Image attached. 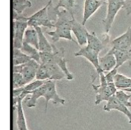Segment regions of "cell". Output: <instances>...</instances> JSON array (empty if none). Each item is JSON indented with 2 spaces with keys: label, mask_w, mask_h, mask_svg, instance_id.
Returning a JSON list of instances; mask_svg holds the SVG:
<instances>
[{
  "label": "cell",
  "mask_w": 131,
  "mask_h": 130,
  "mask_svg": "<svg viewBox=\"0 0 131 130\" xmlns=\"http://www.w3.org/2000/svg\"><path fill=\"white\" fill-rule=\"evenodd\" d=\"M56 17V20L54 22L55 30L47 32V34L51 37L52 41L56 42L60 39H64L78 44L77 41L73 39L71 34L73 18L69 14L64 11L59 12Z\"/></svg>",
  "instance_id": "6da1fadb"
},
{
  "label": "cell",
  "mask_w": 131,
  "mask_h": 130,
  "mask_svg": "<svg viewBox=\"0 0 131 130\" xmlns=\"http://www.w3.org/2000/svg\"><path fill=\"white\" fill-rule=\"evenodd\" d=\"M51 3V0L49 1L42 8L35 12L31 16L28 17V27L34 28L40 26L48 28H54V22H52L48 14V9Z\"/></svg>",
  "instance_id": "7a4b0ae2"
},
{
  "label": "cell",
  "mask_w": 131,
  "mask_h": 130,
  "mask_svg": "<svg viewBox=\"0 0 131 130\" xmlns=\"http://www.w3.org/2000/svg\"><path fill=\"white\" fill-rule=\"evenodd\" d=\"M100 80L99 85H95L92 83L93 90L96 93V98L95 101V105H99L101 102L107 101L111 96L114 94L109 88L105 79V73L101 72L98 75Z\"/></svg>",
  "instance_id": "3957f363"
},
{
  "label": "cell",
  "mask_w": 131,
  "mask_h": 130,
  "mask_svg": "<svg viewBox=\"0 0 131 130\" xmlns=\"http://www.w3.org/2000/svg\"><path fill=\"white\" fill-rule=\"evenodd\" d=\"M124 0H107V12L103 21L105 33H108L112 26L115 17L122 8Z\"/></svg>",
  "instance_id": "277c9868"
},
{
  "label": "cell",
  "mask_w": 131,
  "mask_h": 130,
  "mask_svg": "<svg viewBox=\"0 0 131 130\" xmlns=\"http://www.w3.org/2000/svg\"><path fill=\"white\" fill-rule=\"evenodd\" d=\"M46 88L43 97L45 99V111L46 112L49 102L51 100L54 104L64 105L66 101L58 95L56 87V81L48 80L46 83Z\"/></svg>",
  "instance_id": "5b68a950"
},
{
  "label": "cell",
  "mask_w": 131,
  "mask_h": 130,
  "mask_svg": "<svg viewBox=\"0 0 131 130\" xmlns=\"http://www.w3.org/2000/svg\"><path fill=\"white\" fill-rule=\"evenodd\" d=\"M28 27V20H13V48H21L24 42L25 33Z\"/></svg>",
  "instance_id": "8992f818"
},
{
  "label": "cell",
  "mask_w": 131,
  "mask_h": 130,
  "mask_svg": "<svg viewBox=\"0 0 131 130\" xmlns=\"http://www.w3.org/2000/svg\"><path fill=\"white\" fill-rule=\"evenodd\" d=\"M99 52L85 45L75 53L74 56L75 57H83L89 61L94 67L96 71V74L98 76L100 73L103 72L101 69L99 64Z\"/></svg>",
  "instance_id": "52a82bcc"
},
{
  "label": "cell",
  "mask_w": 131,
  "mask_h": 130,
  "mask_svg": "<svg viewBox=\"0 0 131 130\" xmlns=\"http://www.w3.org/2000/svg\"><path fill=\"white\" fill-rule=\"evenodd\" d=\"M103 110L110 112L112 110H117L124 114L128 120L129 123L131 124V112L128 108L122 103L116 96L115 94L110 97L104 106Z\"/></svg>",
  "instance_id": "ba28073f"
},
{
  "label": "cell",
  "mask_w": 131,
  "mask_h": 130,
  "mask_svg": "<svg viewBox=\"0 0 131 130\" xmlns=\"http://www.w3.org/2000/svg\"><path fill=\"white\" fill-rule=\"evenodd\" d=\"M54 58L53 62L56 63L61 68L66 75V79L68 80H72L74 79L73 74L69 70L67 65V60L65 58V50L63 47L60 48H57L53 45Z\"/></svg>",
  "instance_id": "9c48e42d"
},
{
  "label": "cell",
  "mask_w": 131,
  "mask_h": 130,
  "mask_svg": "<svg viewBox=\"0 0 131 130\" xmlns=\"http://www.w3.org/2000/svg\"><path fill=\"white\" fill-rule=\"evenodd\" d=\"M39 65L40 64L33 59H31L27 63L21 65L20 73L27 84L36 79L37 71Z\"/></svg>",
  "instance_id": "30bf717a"
},
{
  "label": "cell",
  "mask_w": 131,
  "mask_h": 130,
  "mask_svg": "<svg viewBox=\"0 0 131 130\" xmlns=\"http://www.w3.org/2000/svg\"><path fill=\"white\" fill-rule=\"evenodd\" d=\"M107 4V0H84L82 23L85 25L87 20L102 5Z\"/></svg>",
  "instance_id": "8fae6325"
},
{
  "label": "cell",
  "mask_w": 131,
  "mask_h": 130,
  "mask_svg": "<svg viewBox=\"0 0 131 130\" xmlns=\"http://www.w3.org/2000/svg\"><path fill=\"white\" fill-rule=\"evenodd\" d=\"M112 48L118 50H126L131 46V27L111 42Z\"/></svg>",
  "instance_id": "7c38bea8"
},
{
  "label": "cell",
  "mask_w": 131,
  "mask_h": 130,
  "mask_svg": "<svg viewBox=\"0 0 131 130\" xmlns=\"http://www.w3.org/2000/svg\"><path fill=\"white\" fill-rule=\"evenodd\" d=\"M71 30L77 39V43L79 45L83 46L86 44L88 35L89 32L85 27V25L82 23L78 22L74 18L73 19Z\"/></svg>",
  "instance_id": "4fadbf2b"
},
{
  "label": "cell",
  "mask_w": 131,
  "mask_h": 130,
  "mask_svg": "<svg viewBox=\"0 0 131 130\" xmlns=\"http://www.w3.org/2000/svg\"><path fill=\"white\" fill-rule=\"evenodd\" d=\"M99 64L104 73L107 72L116 67V60L111 48L103 56L99 57Z\"/></svg>",
  "instance_id": "5bb4252c"
},
{
  "label": "cell",
  "mask_w": 131,
  "mask_h": 130,
  "mask_svg": "<svg viewBox=\"0 0 131 130\" xmlns=\"http://www.w3.org/2000/svg\"><path fill=\"white\" fill-rule=\"evenodd\" d=\"M46 83L38 88L31 92L24 99V100H25V102L28 108H32L35 107L36 105L37 99L40 97L43 96L46 88Z\"/></svg>",
  "instance_id": "9a60e30c"
},
{
  "label": "cell",
  "mask_w": 131,
  "mask_h": 130,
  "mask_svg": "<svg viewBox=\"0 0 131 130\" xmlns=\"http://www.w3.org/2000/svg\"><path fill=\"white\" fill-rule=\"evenodd\" d=\"M45 64L47 68L50 80L58 81L66 79V75L58 65L53 62Z\"/></svg>",
  "instance_id": "2e32d148"
},
{
  "label": "cell",
  "mask_w": 131,
  "mask_h": 130,
  "mask_svg": "<svg viewBox=\"0 0 131 130\" xmlns=\"http://www.w3.org/2000/svg\"><path fill=\"white\" fill-rule=\"evenodd\" d=\"M116 60V68L121 66L125 62L129 61V66H131V46L126 50H118L111 48Z\"/></svg>",
  "instance_id": "e0dca14e"
},
{
  "label": "cell",
  "mask_w": 131,
  "mask_h": 130,
  "mask_svg": "<svg viewBox=\"0 0 131 130\" xmlns=\"http://www.w3.org/2000/svg\"><path fill=\"white\" fill-rule=\"evenodd\" d=\"M23 100H20L18 101L15 109L17 112L16 125L18 130H27L28 129L25 113L23 107Z\"/></svg>",
  "instance_id": "ac0fdd59"
},
{
  "label": "cell",
  "mask_w": 131,
  "mask_h": 130,
  "mask_svg": "<svg viewBox=\"0 0 131 130\" xmlns=\"http://www.w3.org/2000/svg\"><path fill=\"white\" fill-rule=\"evenodd\" d=\"M38 35V50L41 52L53 51V45L51 44L44 35L40 27L35 28Z\"/></svg>",
  "instance_id": "d6986e66"
},
{
  "label": "cell",
  "mask_w": 131,
  "mask_h": 130,
  "mask_svg": "<svg viewBox=\"0 0 131 130\" xmlns=\"http://www.w3.org/2000/svg\"><path fill=\"white\" fill-rule=\"evenodd\" d=\"M24 42H26L38 49V35L35 28L29 27L25 32Z\"/></svg>",
  "instance_id": "ffe728a7"
},
{
  "label": "cell",
  "mask_w": 131,
  "mask_h": 130,
  "mask_svg": "<svg viewBox=\"0 0 131 130\" xmlns=\"http://www.w3.org/2000/svg\"><path fill=\"white\" fill-rule=\"evenodd\" d=\"M86 45L100 53L103 49L104 45L98 38L95 32H89L88 35L87 43Z\"/></svg>",
  "instance_id": "44dd1931"
},
{
  "label": "cell",
  "mask_w": 131,
  "mask_h": 130,
  "mask_svg": "<svg viewBox=\"0 0 131 130\" xmlns=\"http://www.w3.org/2000/svg\"><path fill=\"white\" fill-rule=\"evenodd\" d=\"M20 49L31 59L35 60L40 64V51L36 47L24 42Z\"/></svg>",
  "instance_id": "7402d4cb"
},
{
  "label": "cell",
  "mask_w": 131,
  "mask_h": 130,
  "mask_svg": "<svg viewBox=\"0 0 131 130\" xmlns=\"http://www.w3.org/2000/svg\"><path fill=\"white\" fill-rule=\"evenodd\" d=\"M114 83L117 89L123 90L131 88V78L121 73H117L114 77Z\"/></svg>",
  "instance_id": "603a6c76"
},
{
  "label": "cell",
  "mask_w": 131,
  "mask_h": 130,
  "mask_svg": "<svg viewBox=\"0 0 131 130\" xmlns=\"http://www.w3.org/2000/svg\"><path fill=\"white\" fill-rule=\"evenodd\" d=\"M76 8V4L75 0H58L56 6L54 8V11H55L59 10V8H62L74 16Z\"/></svg>",
  "instance_id": "cb8c5ba5"
},
{
  "label": "cell",
  "mask_w": 131,
  "mask_h": 130,
  "mask_svg": "<svg viewBox=\"0 0 131 130\" xmlns=\"http://www.w3.org/2000/svg\"><path fill=\"white\" fill-rule=\"evenodd\" d=\"M31 59L23 53L19 48H13V65L24 64L28 62Z\"/></svg>",
  "instance_id": "d4e9b609"
},
{
  "label": "cell",
  "mask_w": 131,
  "mask_h": 130,
  "mask_svg": "<svg viewBox=\"0 0 131 130\" xmlns=\"http://www.w3.org/2000/svg\"><path fill=\"white\" fill-rule=\"evenodd\" d=\"M32 6L29 0H13V13L23 15V12Z\"/></svg>",
  "instance_id": "484cf974"
},
{
  "label": "cell",
  "mask_w": 131,
  "mask_h": 130,
  "mask_svg": "<svg viewBox=\"0 0 131 130\" xmlns=\"http://www.w3.org/2000/svg\"><path fill=\"white\" fill-rule=\"evenodd\" d=\"M27 83L20 73H13V89L24 87Z\"/></svg>",
  "instance_id": "4316f807"
},
{
  "label": "cell",
  "mask_w": 131,
  "mask_h": 130,
  "mask_svg": "<svg viewBox=\"0 0 131 130\" xmlns=\"http://www.w3.org/2000/svg\"><path fill=\"white\" fill-rule=\"evenodd\" d=\"M115 95L117 98L127 108L131 107V102L129 101L131 98V95H128L124 92V90H120L117 91Z\"/></svg>",
  "instance_id": "83f0119b"
},
{
  "label": "cell",
  "mask_w": 131,
  "mask_h": 130,
  "mask_svg": "<svg viewBox=\"0 0 131 130\" xmlns=\"http://www.w3.org/2000/svg\"><path fill=\"white\" fill-rule=\"evenodd\" d=\"M37 80L48 81L50 80L47 68L45 64H40L37 71L36 79Z\"/></svg>",
  "instance_id": "f1b7e54d"
},
{
  "label": "cell",
  "mask_w": 131,
  "mask_h": 130,
  "mask_svg": "<svg viewBox=\"0 0 131 130\" xmlns=\"http://www.w3.org/2000/svg\"><path fill=\"white\" fill-rule=\"evenodd\" d=\"M47 81H43V80L36 79V80L33 81L32 82H31L27 84L26 85H25L24 87V90L26 91L30 92V93L31 92L36 90V89H37L39 87H40V86H41Z\"/></svg>",
  "instance_id": "f546056e"
},
{
  "label": "cell",
  "mask_w": 131,
  "mask_h": 130,
  "mask_svg": "<svg viewBox=\"0 0 131 130\" xmlns=\"http://www.w3.org/2000/svg\"><path fill=\"white\" fill-rule=\"evenodd\" d=\"M117 69H118L117 68H114V69L106 72V73L105 74V79L107 84L114 83V77H115V75L116 74V73L118 72Z\"/></svg>",
  "instance_id": "4dcf8cb0"
},
{
  "label": "cell",
  "mask_w": 131,
  "mask_h": 130,
  "mask_svg": "<svg viewBox=\"0 0 131 130\" xmlns=\"http://www.w3.org/2000/svg\"><path fill=\"white\" fill-rule=\"evenodd\" d=\"M122 8L124 10L127 15L131 14V0H124Z\"/></svg>",
  "instance_id": "1f68e13d"
},
{
  "label": "cell",
  "mask_w": 131,
  "mask_h": 130,
  "mask_svg": "<svg viewBox=\"0 0 131 130\" xmlns=\"http://www.w3.org/2000/svg\"><path fill=\"white\" fill-rule=\"evenodd\" d=\"M24 90V87L13 89V98H16L19 96L21 94Z\"/></svg>",
  "instance_id": "d6a6232c"
},
{
  "label": "cell",
  "mask_w": 131,
  "mask_h": 130,
  "mask_svg": "<svg viewBox=\"0 0 131 130\" xmlns=\"http://www.w3.org/2000/svg\"><path fill=\"white\" fill-rule=\"evenodd\" d=\"M124 90V91H126V92H128L131 93V88L126 89H124V90Z\"/></svg>",
  "instance_id": "836d02e7"
},
{
  "label": "cell",
  "mask_w": 131,
  "mask_h": 130,
  "mask_svg": "<svg viewBox=\"0 0 131 130\" xmlns=\"http://www.w3.org/2000/svg\"><path fill=\"white\" fill-rule=\"evenodd\" d=\"M27 130H29V129H27Z\"/></svg>",
  "instance_id": "e575fe53"
},
{
  "label": "cell",
  "mask_w": 131,
  "mask_h": 130,
  "mask_svg": "<svg viewBox=\"0 0 131 130\" xmlns=\"http://www.w3.org/2000/svg\"></svg>",
  "instance_id": "d590c367"
}]
</instances>
